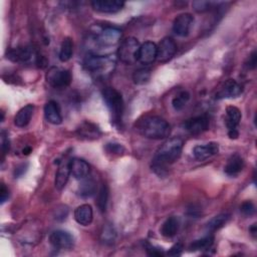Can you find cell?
Here are the masks:
<instances>
[{"label":"cell","mask_w":257,"mask_h":257,"mask_svg":"<svg viewBox=\"0 0 257 257\" xmlns=\"http://www.w3.org/2000/svg\"><path fill=\"white\" fill-rule=\"evenodd\" d=\"M183 150V141L180 138L174 137L168 139L156 152L152 162V169L159 176L167 174L168 166L177 162Z\"/></svg>","instance_id":"cell-1"},{"label":"cell","mask_w":257,"mask_h":257,"mask_svg":"<svg viewBox=\"0 0 257 257\" xmlns=\"http://www.w3.org/2000/svg\"><path fill=\"white\" fill-rule=\"evenodd\" d=\"M135 127L140 135L152 140L166 139L171 134V125L159 115H143L136 121Z\"/></svg>","instance_id":"cell-2"},{"label":"cell","mask_w":257,"mask_h":257,"mask_svg":"<svg viewBox=\"0 0 257 257\" xmlns=\"http://www.w3.org/2000/svg\"><path fill=\"white\" fill-rule=\"evenodd\" d=\"M102 97L110 112L111 120L115 123H119L123 112V99L121 94L113 87H106L102 90Z\"/></svg>","instance_id":"cell-3"},{"label":"cell","mask_w":257,"mask_h":257,"mask_svg":"<svg viewBox=\"0 0 257 257\" xmlns=\"http://www.w3.org/2000/svg\"><path fill=\"white\" fill-rule=\"evenodd\" d=\"M141 44L135 37H126L118 46L117 56L125 64L132 65L138 61Z\"/></svg>","instance_id":"cell-4"},{"label":"cell","mask_w":257,"mask_h":257,"mask_svg":"<svg viewBox=\"0 0 257 257\" xmlns=\"http://www.w3.org/2000/svg\"><path fill=\"white\" fill-rule=\"evenodd\" d=\"M114 64V60L106 55L89 54L84 60L85 68L91 73L103 74L108 72Z\"/></svg>","instance_id":"cell-5"},{"label":"cell","mask_w":257,"mask_h":257,"mask_svg":"<svg viewBox=\"0 0 257 257\" xmlns=\"http://www.w3.org/2000/svg\"><path fill=\"white\" fill-rule=\"evenodd\" d=\"M121 36V32L119 29L111 26L104 27L100 29L94 36H93V42L96 44V46L101 48H106L115 45Z\"/></svg>","instance_id":"cell-6"},{"label":"cell","mask_w":257,"mask_h":257,"mask_svg":"<svg viewBox=\"0 0 257 257\" xmlns=\"http://www.w3.org/2000/svg\"><path fill=\"white\" fill-rule=\"evenodd\" d=\"M46 81L54 88H64L70 84L71 74L66 69L51 67L46 73Z\"/></svg>","instance_id":"cell-7"},{"label":"cell","mask_w":257,"mask_h":257,"mask_svg":"<svg viewBox=\"0 0 257 257\" xmlns=\"http://www.w3.org/2000/svg\"><path fill=\"white\" fill-rule=\"evenodd\" d=\"M242 114L238 107L229 105L226 107V118L225 123L228 128V136L230 139H237L239 136L238 125L240 123Z\"/></svg>","instance_id":"cell-8"},{"label":"cell","mask_w":257,"mask_h":257,"mask_svg":"<svg viewBox=\"0 0 257 257\" xmlns=\"http://www.w3.org/2000/svg\"><path fill=\"white\" fill-rule=\"evenodd\" d=\"M49 242L55 249L69 250L73 247L74 239L69 232L64 230H56L50 234Z\"/></svg>","instance_id":"cell-9"},{"label":"cell","mask_w":257,"mask_h":257,"mask_svg":"<svg viewBox=\"0 0 257 257\" xmlns=\"http://www.w3.org/2000/svg\"><path fill=\"white\" fill-rule=\"evenodd\" d=\"M210 120L206 114L191 117L184 121L183 127L191 135H200L209 128Z\"/></svg>","instance_id":"cell-10"},{"label":"cell","mask_w":257,"mask_h":257,"mask_svg":"<svg viewBox=\"0 0 257 257\" xmlns=\"http://www.w3.org/2000/svg\"><path fill=\"white\" fill-rule=\"evenodd\" d=\"M176 51V42L171 37H165L157 45V60L159 62H167L175 55Z\"/></svg>","instance_id":"cell-11"},{"label":"cell","mask_w":257,"mask_h":257,"mask_svg":"<svg viewBox=\"0 0 257 257\" xmlns=\"http://www.w3.org/2000/svg\"><path fill=\"white\" fill-rule=\"evenodd\" d=\"M243 91V86L234 79H227L219 90L216 92L215 97L217 99L222 98H234L239 96Z\"/></svg>","instance_id":"cell-12"},{"label":"cell","mask_w":257,"mask_h":257,"mask_svg":"<svg viewBox=\"0 0 257 257\" xmlns=\"http://www.w3.org/2000/svg\"><path fill=\"white\" fill-rule=\"evenodd\" d=\"M194 23V17L190 13H182L178 15L173 22V31L181 36L185 37L190 33V30Z\"/></svg>","instance_id":"cell-13"},{"label":"cell","mask_w":257,"mask_h":257,"mask_svg":"<svg viewBox=\"0 0 257 257\" xmlns=\"http://www.w3.org/2000/svg\"><path fill=\"white\" fill-rule=\"evenodd\" d=\"M157 59V44L153 41L144 42L139 51L138 61L142 64L148 65Z\"/></svg>","instance_id":"cell-14"},{"label":"cell","mask_w":257,"mask_h":257,"mask_svg":"<svg viewBox=\"0 0 257 257\" xmlns=\"http://www.w3.org/2000/svg\"><path fill=\"white\" fill-rule=\"evenodd\" d=\"M90 4L95 11L101 13H115L122 9L124 2L118 0H95L91 1Z\"/></svg>","instance_id":"cell-15"},{"label":"cell","mask_w":257,"mask_h":257,"mask_svg":"<svg viewBox=\"0 0 257 257\" xmlns=\"http://www.w3.org/2000/svg\"><path fill=\"white\" fill-rule=\"evenodd\" d=\"M218 152H219V145L215 142H210L208 144L199 145L193 149V155H194L195 159L198 161H205V160L217 155Z\"/></svg>","instance_id":"cell-16"},{"label":"cell","mask_w":257,"mask_h":257,"mask_svg":"<svg viewBox=\"0 0 257 257\" xmlns=\"http://www.w3.org/2000/svg\"><path fill=\"white\" fill-rule=\"evenodd\" d=\"M44 115L48 122L52 124H60L62 122V115L58 103L54 100H49L44 105Z\"/></svg>","instance_id":"cell-17"},{"label":"cell","mask_w":257,"mask_h":257,"mask_svg":"<svg viewBox=\"0 0 257 257\" xmlns=\"http://www.w3.org/2000/svg\"><path fill=\"white\" fill-rule=\"evenodd\" d=\"M244 166L245 163L243 158L238 154H234L228 159V162L224 168V172L229 177H236L244 169Z\"/></svg>","instance_id":"cell-18"},{"label":"cell","mask_w":257,"mask_h":257,"mask_svg":"<svg viewBox=\"0 0 257 257\" xmlns=\"http://www.w3.org/2000/svg\"><path fill=\"white\" fill-rule=\"evenodd\" d=\"M70 174L75 179H84L89 174V165L82 159L74 158L69 161Z\"/></svg>","instance_id":"cell-19"},{"label":"cell","mask_w":257,"mask_h":257,"mask_svg":"<svg viewBox=\"0 0 257 257\" xmlns=\"http://www.w3.org/2000/svg\"><path fill=\"white\" fill-rule=\"evenodd\" d=\"M75 221L82 226H88L93 219L92 208L88 204H83L78 206L74 211Z\"/></svg>","instance_id":"cell-20"},{"label":"cell","mask_w":257,"mask_h":257,"mask_svg":"<svg viewBox=\"0 0 257 257\" xmlns=\"http://www.w3.org/2000/svg\"><path fill=\"white\" fill-rule=\"evenodd\" d=\"M76 133L80 138L86 140H95L101 136L99 127L90 121L82 122L76 130Z\"/></svg>","instance_id":"cell-21"},{"label":"cell","mask_w":257,"mask_h":257,"mask_svg":"<svg viewBox=\"0 0 257 257\" xmlns=\"http://www.w3.org/2000/svg\"><path fill=\"white\" fill-rule=\"evenodd\" d=\"M34 111V105L33 104H27L25 106H23L22 108H20L16 115L14 116V124L18 127H24L26 126L33 114Z\"/></svg>","instance_id":"cell-22"},{"label":"cell","mask_w":257,"mask_h":257,"mask_svg":"<svg viewBox=\"0 0 257 257\" xmlns=\"http://www.w3.org/2000/svg\"><path fill=\"white\" fill-rule=\"evenodd\" d=\"M7 57L12 61L28 62L33 57V51L29 47H18L9 50Z\"/></svg>","instance_id":"cell-23"},{"label":"cell","mask_w":257,"mask_h":257,"mask_svg":"<svg viewBox=\"0 0 257 257\" xmlns=\"http://www.w3.org/2000/svg\"><path fill=\"white\" fill-rule=\"evenodd\" d=\"M179 227H180L179 219L175 216H172V217H169L163 223L162 227L160 228V232L164 237L172 238L177 234V232L179 230Z\"/></svg>","instance_id":"cell-24"},{"label":"cell","mask_w":257,"mask_h":257,"mask_svg":"<svg viewBox=\"0 0 257 257\" xmlns=\"http://www.w3.org/2000/svg\"><path fill=\"white\" fill-rule=\"evenodd\" d=\"M70 175V168H69V163L67 164H63L62 166H60L56 172L55 175V181H54V185L55 188L57 190H62L69 178Z\"/></svg>","instance_id":"cell-25"},{"label":"cell","mask_w":257,"mask_h":257,"mask_svg":"<svg viewBox=\"0 0 257 257\" xmlns=\"http://www.w3.org/2000/svg\"><path fill=\"white\" fill-rule=\"evenodd\" d=\"M72 53H73V43H72V40L69 37H65L62 40V42H61L58 58H59L60 61L66 62V61H68L71 58Z\"/></svg>","instance_id":"cell-26"},{"label":"cell","mask_w":257,"mask_h":257,"mask_svg":"<svg viewBox=\"0 0 257 257\" xmlns=\"http://www.w3.org/2000/svg\"><path fill=\"white\" fill-rule=\"evenodd\" d=\"M230 218V215L227 214V213H222V214H219L215 217H213L206 225V228L208 231L210 232H215L219 229H221L229 220Z\"/></svg>","instance_id":"cell-27"},{"label":"cell","mask_w":257,"mask_h":257,"mask_svg":"<svg viewBox=\"0 0 257 257\" xmlns=\"http://www.w3.org/2000/svg\"><path fill=\"white\" fill-rule=\"evenodd\" d=\"M95 193L96 184L92 179H86L78 186V195L82 198H89Z\"/></svg>","instance_id":"cell-28"},{"label":"cell","mask_w":257,"mask_h":257,"mask_svg":"<svg viewBox=\"0 0 257 257\" xmlns=\"http://www.w3.org/2000/svg\"><path fill=\"white\" fill-rule=\"evenodd\" d=\"M214 243V237L212 235H208L205 236L201 239L195 240L193 241L190 246L189 249L190 251H199V250H207L209 249Z\"/></svg>","instance_id":"cell-29"},{"label":"cell","mask_w":257,"mask_h":257,"mask_svg":"<svg viewBox=\"0 0 257 257\" xmlns=\"http://www.w3.org/2000/svg\"><path fill=\"white\" fill-rule=\"evenodd\" d=\"M190 99V93L186 90L180 91L172 100V105L176 110H182Z\"/></svg>","instance_id":"cell-30"},{"label":"cell","mask_w":257,"mask_h":257,"mask_svg":"<svg viewBox=\"0 0 257 257\" xmlns=\"http://www.w3.org/2000/svg\"><path fill=\"white\" fill-rule=\"evenodd\" d=\"M107 200H108V188L105 184H102L97 193V200H96L97 207L100 212H104L106 210Z\"/></svg>","instance_id":"cell-31"},{"label":"cell","mask_w":257,"mask_h":257,"mask_svg":"<svg viewBox=\"0 0 257 257\" xmlns=\"http://www.w3.org/2000/svg\"><path fill=\"white\" fill-rule=\"evenodd\" d=\"M151 77V71L148 68H140L135 71L133 75L134 82L136 84H145Z\"/></svg>","instance_id":"cell-32"},{"label":"cell","mask_w":257,"mask_h":257,"mask_svg":"<svg viewBox=\"0 0 257 257\" xmlns=\"http://www.w3.org/2000/svg\"><path fill=\"white\" fill-rule=\"evenodd\" d=\"M214 4L215 3L211 1H194L192 3V6L197 12H206L209 11Z\"/></svg>","instance_id":"cell-33"},{"label":"cell","mask_w":257,"mask_h":257,"mask_svg":"<svg viewBox=\"0 0 257 257\" xmlns=\"http://www.w3.org/2000/svg\"><path fill=\"white\" fill-rule=\"evenodd\" d=\"M115 239V232L109 226H106L101 234V240L104 243H112Z\"/></svg>","instance_id":"cell-34"},{"label":"cell","mask_w":257,"mask_h":257,"mask_svg":"<svg viewBox=\"0 0 257 257\" xmlns=\"http://www.w3.org/2000/svg\"><path fill=\"white\" fill-rule=\"evenodd\" d=\"M105 151L109 154L113 155H120L121 153L124 152V148L117 143H108L105 146Z\"/></svg>","instance_id":"cell-35"},{"label":"cell","mask_w":257,"mask_h":257,"mask_svg":"<svg viewBox=\"0 0 257 257\" xmlns=\"http://www.w3.org/2000/svg\"><path fill=\"white\" fill-rule=\"evenodd\" d=\"M240 211L243 215L250 217L255 213V206L252 202L246 201V202L242 203V205L240 206Z\"/></svg>","instance_id":"cell-36"},{"label":"cell","mask_w":257,"mask_h":257,"mask_svg":"<svg viewBox=\"0 0 257 257\" xmlns=\"http://www.w3.org/2000/svg\"><path fill=\"white\" fill-rule=\"evenodd\" d=\"M183 249H184V246L182 243H176L175 245H173L170 248V250L167 252V254L170 256H179L182 254Z\"/></svg>","instance_id":"cell-37"},{"label":"cell","mask_w":257,"mask_h":257,"mask_svg":"<svg viewBox=\"0 0 257 257\" xmlns=\"http://www.w3.org/2000/svg\"><path fill=\"white\" fill-rule=\"evenodd\" d=\"M147 253L150 256H164L166 254L162 248H158L152 245L147 246Z\"/></svg>","instance_id":"cell-38"},{"label":"cell","mask_w":257,"mask_h":257,"mask_svg":"<svg viewBox=\"0 0 257 257\" xmlns=\"http://www.w3.org/2000/svg\"><path fill=\"white\" fill-rule=\"evenodd\" d=\"M2 137H1V140H2V142H1V149H2V153H3V155H5V154H7L8 152H9V149H10V142H9V139H8V137L5 135V132H2V135H1Z\"/></svg>","instance_id":"cell-39"},{"label":"cell","mask_w":257,"mask_h":257,"mask_svg":"<svg viewBox=\"0 0 257 257\" xmlns=\"http://www.w3.org/2000/svg\"><path fill=\"white\" fill-rule=\"evenodd\" d=\"M8 198H9V190L6 188V186H5L4 184H1V188H0V200H1V204L5 203Z\"/></svg>","instance_id":"cell-40"},{"label":"cell","mask_w":257,"mask_h":257,"mask_svg":"<svg viewBox=\"0 0 257 257\" xmlns=\"http://www.w3.org/2000/svg\"><path fill=\"white\" fill-rule=\"evenodd\" d=\"M256 63H257V56H256V51H253L248 59V67L249 68H255L256 67Z\"/></svg>","instance_id":"cell-41"},{"label":"cell","mask_w":257,"mask_h":257,"mask_svg":"<svg viewBox=\"0 0 257 257\" xmlns=\"http://www.w3.org/2000/svg\"><path fill=\"white\" fill-rule=\"evenodd\" d=\"M25 167H24V164H21V165H19V166H17L16 168H15V170H14V176H15V178H19L20 176H22L23 174H24V172H25Z\"/></svg>","instance_id":"cell-42"},{"label":"cell","mask_w":257,"mask_h":257,"mask_svg":"<svg viewBox=\"0 0 257 257\" xmlns=\"http://www.w3.org/2000/svg\"><path fill=\"white\" fill-rule=\"evenodd\" d=\"M250 232L253 236H255V234H256V224H253V226L250 228Z\"/></svg>","instance_id":"cell-43"},{"label":"cell","mask_w":257,"mask_h":257,"mask_svg":"<svg viewBox=\"0 0 257 257\" xmlns=\"http://www.w3.org/2000/svg\"><path fill=\"white\" fill-rule=\"evenodd\" d=\"M30 152H31V148H25V149H23V154H25V155H28Z\"/></svg>","instance_id":"cell-44"}]
</instances>
